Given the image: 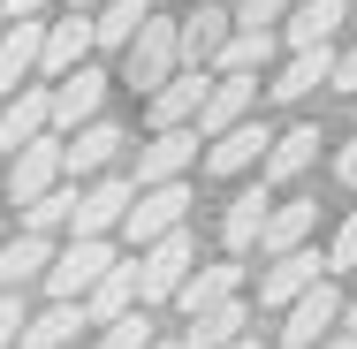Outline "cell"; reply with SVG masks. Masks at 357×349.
<instances>
[{
	"mask_svg": "<svg viewBox=\"0 0 357 349\" xmlns=\"http://www.w3.org/2000/svg\"><path fill=\"white\" fill-rule=\"evenodd\" d=\"M160 342V334H152V311H130V319H122V327H99V334H91V349H152Z\"/></svg>",
	"mask_w": 357,
	"mask_h": 349,
	"instance_id": "obj_32",
	"label": "cell"
},
{
	"mask_svg": "<svg viewBox=\"0 0 357 349\" xmlns=\"http://www.w3.org/2000/svg\"><path fill=\"white\" fill-rule=\"evenodd\" d=\"M342 334H357V304H350V311H342Z\"/></svg>",
	"mask_w": 357,
	"mask_h": 349,
	"instance_id": "obj_40",
	"label": "cell"
},
{
	"mask_svg": "<svg viewBox=\"0 0 357 349\" xmlns=\"http://www.w3.org/2000/svg\"><path fill=\"white\" fill-rule=\"evenodd\" d=\"M122 266V251H114V235H69L61 251H54V274H46V296L54 304H84L99 281Z\"/></svg>",
	"mask_w": 357,
	"mask_h": 349,
	"instance_id": "obj_2",
	"label": "cell"
},
{
	"mask_svg": "<svg viewBox=\"0 0 357 349\" xmlns=\"http://www.w3.org/2000/svg\"><path fill=\"white\" fill-rule=\"evenodd\" d=\"M236 296H243V258H213V266H198V274L183 281L175 311L198 319V311H220V304H236Z\"/></svg>",
	"mask_w": 357,
	"mask_h": 349,
	"instance_id": "obj_21",
	"label": "cell"
},
{
	"mask_svg": "<svg viewBox=\"0 0 357 349\" xmlns=\"http://www.w3.org/2000/svg\"><path fill=\"white\" fill-rule=\"evenodd\" d=\"M23 327H31V304L23 296H0V349H23Z\"/></svg>",
	"mask_w": 357,
	"mask_h": 349,
	"instance_id": "obj_35",
	"label": "cell"
},
{
	"mask_svg": "<svg viewBox=\"0 0 357 349\" xmlns=\"http://www.w3.org/2000/svg\"><path fill=\"white\" fill-rule=\"evenodd\" d=\"M335 91H357V46L342 54V69H335Z\"/></svg>",
	"mask_w": 357,
	"mask_h": 349,
	"instance_id": "obj_38",
	"label": "cell"
},
{
	"mask_svg": "<svg viewBox=\"0 0 357 349\" xmlns=\"http://www.w3.org/2000/svg\"><path fill=\"white\" fill-rule=\"evenodd\" d=\"M266 220H274V190L266 183H243L228 205H220V258H243L266 243Z\"/></svg>",
	"mask_w": 357,
	"mask_h": 349,
	"instance_id": "obj_10",
	"label": "cell"
},
{
	"mask_svg": "<svg viewBox=\"0 0 357 349\" xmlns=\"http://www.w3.org/2000/svg\"><path fill=\"white\" fill-rule=\"evenodd\" d=\"M190 274H198V235H190V228H175V235H160L152 251H137V296L144 304H175Z\"/></svg>",
	"mask_w": 357,
	"mask_h": 349,
	"instance_id": "obj_3",
	"label": "cell"
},
{
	"mask_svg": "<svg viewBox=\"0 0 357 349\" xmlns=\"http://www.w3.org/2000/svg\"><path fill=\"white\" fill-rule=\"evenodd\" d=\"M46 274H54V243L15 228V235L0 243V296H23L31 281H46Z\"/></svg>",
	"mask_w": 357,
	"mask_h": 349,
	"instance_id": "obj_23",
	"label": "cell"
},
{
	"mask_svg": "<svg viewBox=\"0 0 357 349\" xmlns=\"http://www.w3.org/2000/svg\"><path fill=\"white\" fill-rule=\"evenodd\" d=\"M130 205H137V183L114 167V175L84 183V198H76V228H69V235H114V228L130 220Z\"/></svg>",
	"mask_w": 357,
	"mask_h": 349,
	"instance_id": "obj_13",
	"label": "cell"
},
{
	"mask_svg": "<svg viewBox=\"0 0 357 349\" xmlns=\"http://www.w3.org/2000/svg\"><path fill=\"white\" fill-rule=\"evenodd\" d=\"M38 137H54V84H31L15 99H0V160H15Z\"/></svg>",
	"mask_w": 357,
	"mask_h": 349,
	"instance_id": "obj_12",
	"label": "cell"
},
{
	"mask_svg": "<svg viewBox=\"0 0 357 349\" xmlns=\"http://www.w3.org/2000/svg\"><path fill=\"white\" fill-rule=\"evenodd\" d=\"M122 144H130V130L107 122V114H99L91 130H76V137H69V183H99V175H114Z\"/></svg>",
	"mask_w": 357,
	"mask_h": 349,
	"instance_id": "obj_19",
	"label": "cell"
},
{
	"mask_svg": "<svg viewBox=\"0 0 357 349\" xmlns=\"http://www.w3.org/2000/svg\"><path fill=\"white\" fill-rule=\"evenodd\" d=\"M327 349H357V334H335V342H327Z\"/></svg>",
	"mask_w": 357,
	"mask_h": 349,
	"instance_id": "obj_42",
	"label": "cell"
},
{
	"mask_svg": "<svg viewBox=\"0 0 357 349\" xmlns=\"http://www.w3.org/2000/svg\"><path fill=\"white\" fill-rule=\"evenodd\" d=\"M342 311H350V304H342V288H335V281H319L312 296H296V304L282 311V349H327L335 334H342Z\"/></svg>",
	"mask_w": 357,
	"mask_h": 349,
	"instance_id": "obj_6",
	"label": "cell"
},
{
	"mask_svg": "<svg viewBox=\"0 0 357 349\" xmlns=\"http://www.w3.org/2000/svg\"><path fill=\"white\" fill-rule=\"evenodd\" d=\"M38 61H46V23H8L0 31V99L31 91L38 84Z\"/></svg>",
	"mask_w": 357,
	"mask_h": 349,
	"instance_id": "obj_16",
	"label": "cell"
},
{
	"mask_svg": "<svg viewBox=\"0 0 357 349\" xmlns=\"http://www.w3.org/2000/svg\"><path fill=\"white\" fill-rule=\"evenodd\" d=\"M152 349H183V334H160V342H152Z\"/></svg>",
	"mask_w": 357,
	"mask_h": 349,
	"instance_id": "obj_41",
	"label": "cell"
},
{
	"mask_svg": "<svg viewBox=\"0 0 357 349\" xmlns=\"http://www.w3.org/2000/svg\"><path fill=\"white\" fill-rule=\"evenodd\" d=\"M342 15H350V0H296L282 23V46L289 54H327V38L342 31Z\"/></svg>",
	"mask_w": 357,
	"mask_h": 349,
	"instance_id": "obj_22",
	"label": "cell"
},
{
	"mask_svg": "<svg viewBox=\"0 0 357 349\" xmlns=\"http://www.w3.org/2000/svg\"><path fill=\"white\" fill-rule=\"evenodd\" d=\"M259 76H213V99H206V114H198V137L213 144L228 130H243V122H259Z\"/></svg>",
	"mask_w": 357,
	"mask_h": 349,
	"instance_id": "obj_14",
	"label": "cell"
},
{
	"mask_svg": "<svg viewBox=\"0 0 357 349\" xmlns=\"http://www.w3.org/2000/svg\"><path fill=\"white\" fill-rule=\"evenodd\" d=\"M327 274V251H289V258H266V274H259V311H289L296 296H312Z\"/></svg>",
	"mask_w": 357,
	"mask_h": 349,
	"instance_id": "obj_9",
	"label": "cell"
},
{
	"mask_svg": "<svg viewBox=\"0 0 357 349\" xmlns=\"http://www.w3.org/2000/svg\"><path fill=\"white\" fill-rule=\"evenodd\" d=\"M91 319H84V304H46V311H31V327H23V349H76Z\"/></svg>",
	"mask_w": 357,
	"mask_h": 349,
	"instance_id": "obj_30",
	"label": "cell"
},
{
	"mask_svg": "<svg viewBox=\"0 0 357 349\" xmlns=\"http://www.w3.org/2000/svg\"><path fill=\"white\" fill-rule=\"evenodd\" d=\"M282 54V31H236L228 46H220L213 76H266V61Z\"/></svg>",
	"mask_w": 357,
	"mask_h": 349,
	"instance_id": "obj_29",
	"label": "cell"
},
{
	"mask_svg": "<svg viewBox=\"0 0 357 349\" xmlns=\"http://www.w3.org/2000/svg\"><path fill=\"white\" fill-rule=\"evenodd\" d=\"M137 304H144V296H137V258H122L114 274L99 281L91 296H84V319H91V327H122Z\"/></svg>",
	"mask_w": 357,
	"mask_h": 349,
	"instance_id": "obj_25",
	"label": "cell"
},
{
	"mask_svg": "<svg viewBox=\"0 0 357 349\" xmlns=\"http://www.w3.org/2000/svg\"><path fill=\"white\" fill-rule=\"evenodd\" d=\"M266 152H274V130L266 122H243V130H228V137H213L206 144V175L213 183H236V175H266Z\"/></svg>",
	"mask_w": 357,
	"mask_h": 349,
	"instance_id": "obj_15",
	"label": "cell"
},
{
	"mask_svg": "<svg viewBox=\"0 0 357 349\" xmlns=\"http://www.w3.org/2000/svg\"><path fill=\"white\" fill-rule=\"evenodd\" d=\"M319 122H289V130H274V152H266V190H289L296 175H312V160H319Z\"/></svg>",
	"mask_w": 357,
	"mask_h": 349,
	"instance_id": "obj_20",
	"label": "cell"
},
{
	"mask_svg": "<svg viewBox=\"0 0 357 349\" xmlns=\"http://www.w3.org/2000/svg\"><path fill=\"white\" fill-rule=\"evenodd\" d=\"M61 8H69V15H99L107 0H61Z\"/></svg>",
	"mask_w": 357,
	"mask_h": 349,
	"instance_id": "obj_39",
	"label": "cell"
},
{
	"mask_svg": "<svg viewBox=\"0 0 357 349\" xmlns=\"http://www.w3.org/2000/svg\"><path fill=\"white\" fill-rule=\"evenodd\" d=\"M91 54H99L91 15H61V23H46V61H38V84H61V76H76Z\"/></svg>",
	"mask_w": 357,
	"mask_h": 349,
	"instance_id": "obj_18",
	"label": "cell"
},
{
	"mask_svg": "<svg viewBox=\"0 0 357 349\" xmlns=\"http://www.w3.org/2000/svg\"><path fill=\"white\" fill-rule=\"evenodd\" d=\"M236 38V8H213V0H198L190 15H183V69H206L213 76L220 46Z\"/></svg>",
	"mask_w": 357,
	"mask_h": 349,
	"instance_id": "obj_17",
	"label": "cell"
},
{
	"mask_svg": "<svg viewBox=\"0 0 357 349\" xmlns=\"http://www.w3.org/2000/svg\"><path fill=\"white\" fill-rule=\"evenodd\" d=\"M0 243H8V220H0Z\"/></svg>",
	"mask_w": 357,
	"mask_h": 349,
	"instance_id": "obj_44",
	"label": "cell"
},
{
	"mask_svg": "<svg viewBox=\"0 0 357 349\" xmlns=\"http://www.w3.org/2000/svg\"><path fill=\"white\" fill-rule=\"evenodd\" d=\"M243 327H251V296H236V304H220V311L183 319V349H236V342H243Z\"/></svg>",
	"mask_w": 357,
	"mask_h": 349,
	"instance_id": "obj_26",
	"label": "cell"
},
{
	"mask_svg": "<svg viewBox=\"0 0 357 349\" xmlns=\"http://www.w3.org/2000/svg\"><path fill=\"white\" fill-rule=\"evenodd\" d=\"M327 274H357V212L335 228V243H327Z\"/></svg>",
	"mask_w": 357,
	"mask_h": 349,
	"instance_id": "obj_34",
	"label": "cell"
},
{
	"mask_svg": "<svg viewBox=\"0 0 357 349\" xmlns=\"http://www.w3.org/2000/svg\"><path fill=\"white\" fill-rule=\"evenodd\" d=\"M76 198H84V183H61L54 198H38V205H23V212H15V228L54 243V228H76Z\"/></svg>",
	"mask_w": 357,
	"mask_h": 349,
	"instance_id": "obj_31",
	"label": "cell"
},
{
	"mask_svg": "<svg viewBox=\"0 0 357 349\" xmlns=\"http://www.w3.org/2000/svg\"><path fill=\"white\" fill-rule=\"evenodd\" d=\"M107 91H114V76L99 69V61H84L76 76H61V84H54V137L91 130V122H99V107H107Z\"/></svg>",
	"mask_w": 357,
	"mask_h": 349,
	"instance_id": "obj_8",
	"label": "cell"
},
{
	"mask_svg": "<svg viewBox=\"0 0 357 349\" xmlns=\"http://www.w3.org/2000/svg\"><path fill=\"white\" fill-rule=\"evenodd\" d=\"M152 15H160L152 0H107V8L91 15V38H99V54H130V46H137V31L152 23Z\"/></svg>",
	"mask_w": 357,
	"mask_h": 349,
	"instance_id": "obj_27",
	"label": "cell"
},
{
	"mask_svg": "<svg viewBox=\"0 0 357 349\" xmlns=\"http://www.w3.org/2000/svg\"><path fill=\"white\" fill-rule=\"evenodd\" d=\"M289 8L296 0H236V31H274V23H289Z\"/></svg>",
	"mask_w": 357,
	"mask_h": 349,
	"instance_id": "obj_33",
	"label": "cell"
},
{
	"mask_svg": "<svg viewBox=\"0 0 357 349\" xmlns=\"http://www.w3.org/2000/svg\"><path fill=\"white\" fill-rule=\"evenodd\" d=\"M152 8H167V0H152Z\"/></svg>",
	"mask_w": 357,
	"mask_h": 349,
	"instance_id": "obj_45",
	"label": "cell"
},
{
	"mask_svg": "<svg viewBox=\"0 0 357 349\" xmlns=\"http://www.w3.org/2000/svg\"><path fill=\"white\" fill-rule=\"evenodd\" d=\"M46 8H54V0H0L8 23H46Z\"/></svg>",
	"mask_w": 357,
	"mask_h": 349,
	"instance_id": "obj_37",
	"label": "cell"
},
{
	"mask_svg": "<svg viewBox=\"0 0 357 349\" xmlns=\"http://www.w3.org/2000/svg\"><path fill=\"white\" fill-rule=\"evenodd\" d=\"M236 349H266V342H259V334H243V342H236Z\"/></svg>",
	"mask_w": 357,
	"mask_h": 349,
	"instance_id": "obj_43",
	"label": "cell"
},
{
	"mask_svg": "<svg viewBox=\"0 0 357 349\" xmlns=\"http://www.w3.org/2000/svg\"><path fill=\"white\" fill-rule=\"evenodd\" d=\"M175 228H190V183L137 190V205H130V220H122L130 251H152V243H160V235H175Z\"/></svg>",
	"mask_w": 357,
	"mask_h": 349,
	"instance_id": "obj_7",
	"label": "cell"
},
{
	"mask_svg": "<svg viewBox=\"0 0 357 349\" xmlns=\"http://www.w3.org/2000/svg\"><path fill=\"white\" fill-rule=\"evenodd\" d=\"M335 69H342L335 54H289V61H282V76L266 84V99H282V107H296V99H312L319 84H335Z\"/></svg>",
	"mask_w": 357,
	"mask_h": 349,
	"instance_id": "obj_28",
	"label": "cell"
},
{
	"mask_svg": "<svg viewBox=\"0 0 357 349\" xmlns=\"http://www.w3.org/2000/svg\"><path fill=\"white\" fill-rule=\"evenodd\" d=\"M335 183H342V190H357V130L335 144Z\"/></svg>",
	"mask_w": 357,
	"mask_h": 349,
	"instance_id": "obj_36",
	"label": "cell"
},
{
	"mask_svg": "<svg viewBox=\"0 0 357 349\" xmlns=\"http://www.w3.org/2000/svg\"><path fill=\"white\" fill-rule=\"evenodd\" d=\"M61 183H69V137H38V144H23L8 160V198H15V212L54 198Z\"/></svg>",
	"mask_w": 357,
	"mask_h": 349,
	"instance_id": "obj_4",
	"label": "cell"
},
{
	"mask_svg": "<svg viewBox=\"0 0 357 349\" xmlns=\"http://www.w3.org/2000/svg\"><path fill=\"white\" fill-rule=\"evenodd\" d=\"M0 31H8V15H0Z\"/></svg>",
	"mask_w": 357,
	"mask_h": 349,
	"instance_id": "obj_46",
	"label": "cell"
},
{
	"mask_svg": "<svg viewBox=\"0 0 357 349\" xmlns=\"http://www.w3.org/2000/svg\"><path fill=\"white\" fill-rule=\"evenodd\" d=\"M312 228H319V198H274V220H266V258H289V251H312Z\"/></svg>",
	"mask_w": 357,
	"mask_h": 349,
	"instance_id": "obj_24",
	"label": "cell"
},
{
	"mask_svg": "<svg viewBox=\"0 0 357 349\" xmlns=\"http://www.w3.org/2000/svg\"><path fill=\"white\" fill-rule=\"evenodd\" d=\"M206 99H213V76H206V69H183L175 84H160V91L144 99V122H152V137H160V130H198Z\"/></svg>",
	"mask_w": 357,
	"mask_h": 349,
	"instance_id": "obj_11",
	"label": "cell"
},
{
	"mask_svg": "<svg viewBox=\"0 0 357 349\" xmlns=\"http://www.w3.org/2000/svg\"><path fill=\"white\" fill-rule=\"evenodd\" d=\"M175 76H183V15H152L137 31V46L122 54V84L152 99V91L175 84Z\"/></svg>",
	"mask_w": 357,
	"mask_h": 349,
	"instance_id": "obj_1",
	"label": "cell"
},
{
	"mask_svg": "<svg viewBox=\"0 0 357 349\" xmlns=\"http://www.w3.org/2000/svg\"><path fill=\"white\" fill-rule=\"evenodd\" d=\"M198 130H160V137L137 144V190H167V183H190V167H206V152H198Z\"/></svg>",
	"mask_w": 357,
	"mask_h": 349,
	"instance_id": "obj_5",
	"label": "cell"
}]
</instances>
